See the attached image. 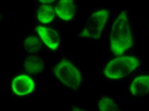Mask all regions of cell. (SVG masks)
I'll return each mask as SVG.
<instances>
[{
  "label": "cell",
  "mask_w": 149,
  "mask_h": 111,
  "mask_svg": "<svg viewBox=\"0 0 149 111\" xmlns=\"http://www.w3.org/2000/svg\"><path fill=\"white\" fill-rule=\"evenodd\" d=\"M110 49L115 56H121L133 44V36L127 11H123L117 16L110 37Z\"/></svg>",
  "instance_id": "obj_1"
},
{
  "label": "cell",
  "mask_w": 149,
  "mask_h": 111,
  "mask_svg": "<svg viewBox=\"0 0 149 111\" xmlns=\"http://www.w3.org/2000/svg\"><path fill=\"white\" fill-rule=\"evenodd\" d=\"M140 62L135 57L120 56L110 61L103 70L104 76L111 79L123 78L139 66Z\"/></svg>",
  "instance_id": "obj_2"
},
{
  "label": "cell",
  "mask_w": 149,
  "mask_h": 111,
  "mask_svg": "<svg viewBox=\"0 0 149 111\" xmlns=\"http://www.w3.org/2000/svg\"><path fill=\"white\" fill-rule=\"evenodd\" d=\"M55 76L62 83L74 90L79 88L82 76L79 70L70 61L62 60L54 69Z\"/></svg>",
  "instance_id": "obj_3"
},
{
  "label": "cell",
  "mask_w": 149,
  "mask_h": 111,
  "mask_svg": "<svg viewBox=\"0 0 149 111\" xmlns=\"http://www.w3.org/2000/svg\"><path fill=\"white\" fill-rule=\"evenodd\" d=\"M109 16V12L102 9L93 13L85 24L81 35L90 39H97L100 37Z\"/></svg>",
  "instance_id": "obj_4"
},
{
  "label": "cell",
  "mask_w": 149,
  "mask_h": 111,
  "mask_svg": "<svg viewBox=\"0 0 149 111\" xmlns=\"http://www.w3.org/2000/svg\"><path fill=\"white\" fill-rule=\"evenodd\" d=\"M12 88L14 92L17 95H25L34 90L35 83L29 77L26 75H22L13 79Z\"/></svg>",
  "instance_id": "obj_5"
},
{
  "label": "cell",
  "mask_w": 149,
  "mask_h": 111,
  "mask_svg": "<svg viewBox=\"0 0 149 111\" xmlns=\"http://www.w3.org/2000/svg\"><path fill=\"white\" fill-rule=\"evenodd\" d=\"M38 34L44 43L50 48L54 50L59 44L58 34L52 29L42 26H38L36 28Z\"/></svg>",
  "instance_id": "obj_6"
},
{
  "label": "cell",
  "mask_w": 149,
  "mask_h": 111,
  "mask_svg": "<svg viewBox=\"0 0 149 111\" xmlns=\"http://www.w3.org/2000/svg\"><path fill=\"white\" fill-rule=\"evenodd\" d=\"M130 91L134 97H141L148 93L149 75L139 76L134 78L131 84Z\"/></svg>",
  "instance_id": "obj_7"
},
{
  "label": "cell",
  "mask_w": 149,
  "mask_h": 111,
  "mask_svg": "<svg viewBox=\"0 0 149 111\" xmlns=\"http://www.w3.org/2000/svg\"><path fill=\"white\" fill-rule=\"evenodd\" d=\"M55 11L57 15L62 19L70 20L76 12L75 4L71 0H62L58 3Z\"/></svg>",
  "instance_id": "obj_8"
},
{
  "label": "cell",
  "mask_w": 149,
  "mask_h": 111,
  "mask_svg": "<svg viewBox=\"0 0 149 111\" xmlns=\"http://www.w3.org/2000/svg\"><path fill=\"white\" fill-rule=\"evenodd\" d=\"M24 66L27 72L32 74L40 73L44 68V63L42 59L35 55L30 56L24 62Z\"/></svg>",
  "instance_id": "obj_9"
},
{
  "label": "cell",
  "mask_w": 149,
  "mask_h": 111,
  "mask_svg": "<svg viewBox=\"0 0 149 111\" xmlns=\"http://www.w3.org/2000/svg\"><path fill=\"white\" fill-rule=\"evenodd\" d=\"M54 17V12L52 7L43 4L40 5L38 11V19L41 23H49Z\"/></svg>",
  "instance_id": "obj_10"
},
{
  "label": "cell",
  "mask_w": 149,
  "mask_h": 111,
  "mask_svg": "<svg viewBox=\"0 0 149 111\" xmlns=\"http://www.w3.org/2000/svg\"><path fill=\"white\" fill-rule=\"evenodd\" d=\"M24 47L25 50L29 53L36 54L41 49V41L35 36H28L24 41Z\"/></svg>",
  "instance_id": "obj_11"
},
{
  "label": "cell",
  "mask_w": 149,
  "mask_h": 111,
  "mask_svg": "<svg viewBox=\"0 0 149 111\" xmlns=\"http://www.w3.org/2000/svg\"><path fill=\"white\" fill-rule=\"evenodd\" d=\"M99 111H122L113 99L107 96L101 97L98 103Z\"/></svg>",
  "instance_id": "obj_12"
},
{
  "label": "cell",
  "mask_w": 149,
  "mask_h": 111,
  "mask_svg": "<svg viewBox=\"0 0 149 111\" xmlns=\"http://www.w3.org/2000/svg\"><path fill=\"white\" fill-rule=\"evenodd\" d=\"M71 111H88L83 107L73 106L72 108Z\"/></svg>",
  "instance_id": "obj_13"
},
{
  "label": "cell",
  "mask_w": 149,
  "mask_h": 111,
  "mask_svg": "<svg viewBox=\"0 0 149 111\" xmlns=\"http://www.w3.org/2000/svg\"><path fill=\"white\" fill-rule=\"evenodd\" d=\"M42 1L44 3H50L52 2L53 1Z\"/></svg>",
  "instance_id": "obj_14"
}]
</instances>
